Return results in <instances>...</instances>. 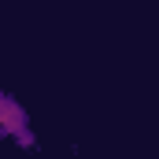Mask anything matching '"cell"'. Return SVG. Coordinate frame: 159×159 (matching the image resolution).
I'll use <instances>...</instances> for the list:
<instances>
[{"instance_id":"obj_1","label":"cell","mask_w":159,"mask_h":159,"mask_svg":"<svg viewBox=\"0 0 159 159\" xmlns=\"http://www.w3.org/2000/svg\"><path fill=\"white\" fill-rule=\"evenodd\" d=\"M0 129H4V133H11V137H19L22 144H30L26 115H22V107H19L15 100H4V104H0Z\"/></svg>"}]
</instances>
